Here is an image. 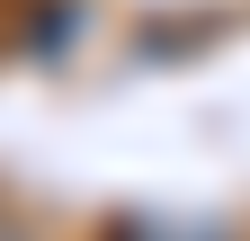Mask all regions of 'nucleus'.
Instances as JSON below:
<instances>
[{
    "label": "nucleus",
    "instance_id": "f257e3e1",
    "mask_svg": "<svg viewBox=\"0 0 250 241\" xmlns=\"http://www.w3.org/2000/svg\"><path fill=\"white\" fill-rule=\"evenodd\" d=\"M0 241H18V232H9V223H0Z\"/></svg>",
    "mask_w": 250,
    "mask_h": 241
}]
</instances>
